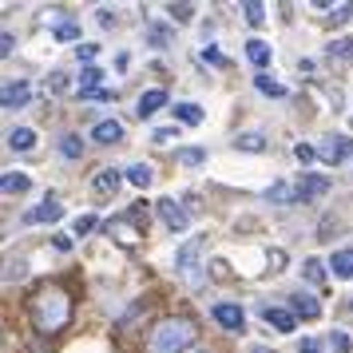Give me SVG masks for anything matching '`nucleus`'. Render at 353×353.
Wrapping results in <instances>:
<instances>
[{"label":"nucleus","instance_id":"24","mask_svg":"<svg viewBox=\"0 0 353 353\" xmlns=\"http://www.w3.org/2000/svg\"><path fill=\"white\" fill-rule=\"evenodd\" d=\"M234 147H239V151H250V155H258V151H266V139H262L258 131H246V135H234Z\"/></svg>","mask_w":353,"mask_h":353},{"label":"nucleus","instance_id":"35","mask_svg":"<svg viewBox=\"0 0 353 353\" xmlns=\"http://www.w3.org/2000/svg\"><path fill=\"white\" fill-rule=\"evenodd\" d=\"M294 159H298V163H314V159H318V147H310V143H294Z\"/></svg>","mask_w":353,"mask_h":353},{"label":"nucleus","instance_id":"27","mask_svg":"<svg viewBox=\"0 0 353 353\" xmlns=\"http://www.w3.org/2000/svg\"><path fill=\"white\" fill-rule=\"evenodd\" d=\"M266 199H270V203H294V187H290V183H270V187H266Z\"/></svg>","mask_w":353,"mask_h":353},{"label":"nucleus","instance_id":"49","mask_svg":"<svg viewBox=\"0 0 353 353\" xmlns=\"http://www.w3.org/2000/svg\"><path fill=\"white\" fill-rule=\"evenodd\" d=\"M350 123H353V119H350Z\"/></svg>","mask_w":353,"mask_h":353},{"label":"nucleus","instance_id":"5","mask_svg":"<svg viewBox=\"0 0 353 353\" xmlns=\"http://www.w3.org/2000/svg\"><path fill=\"white\" fill-rule=\"evenodd\" d=\"M155 210H159L163 226H167L171 234H183V230H191V214L179 207L175 199H159V203H155Z\"/></svg>","mask_w":353,"mask_h":353},{"label":"nucleus","instance_id":"22","mask_svg":"<svg viewBox=\"0 0 353 353\" xmlns=\"http://www.w3.org/2000/svg\"><path fill=\"white\" fill-rule=\"evenodd\" d=\"M254 88L262 92V96H270V99H282V96H286V88H282L278 80H270L266 72H258V76H254Z\"/></svg>","mask_w":353,"mask_h":353},{"label":"nucleus","instance_id":"14","mask_svg":"<svg viewBox=\"0 0 353 353\" xmlns=\"http://www.w3.org/2000/svg\"><path fill=\"white\" fill-rule=\"evenodd\" d=\"M123 179H128L123 171H115V167H103V171L96 175V183H92V187H96L99 194H115V191H119V183H123Z\"/></svg>","mask_w":353,"mask_h":353},{"label":"nucleus","instance_id":"21","mask_svg":"<svg viewBox=\"0 0 353 353\" xmlns=\"http://www.w3.org/2000/svg\"><path fill=\"white\" fill-rule=\"evenodd\" d=\"M330 270H334L337 278H353V250H337V254L330 258Z\"/></svg>","mask_w":353,"mask_h":353},{"label":"nucleus","instance_id":"9","mask_svg":"<svg viewBox=\"0 0 353 353\" xmlns=\"http://www.w3.org/2000/svg\"><path fill=\"white\" fill-rule=\"evenodd\" d=\"M214 321H219L223 330H230V334H239L246 314H242V305H234V302H219L214 305Z\"/></svg>","mask_w":353,"mask_h":353},{"label":"nucleus","instance_id":"38","mask_svg":"<svg viewBox=\"0 0 353 353\" xmlns=\"http://www.w3.org/2000/svg\"><path fill=\"white\" fill-rule=\"evenodd\" d=\"M48 80H52V92H56V96H64L68 88H72V83H68V76H64V72H52Z\"/></svg>","mask_w":353,"mask_h":353},{"label":"nucleus","instance_id":"42","mask_svg":"<svg viewBox=\"0 0 353 353\" xmlns=\"http://www.w3.org/2000/svg\"><path fill=\"white\" fill-rule=\"evenodd\" d=\"M24 278V262H8V274H4V282H20Z\"/></svg>","mask_w":353,"mask_h":353},{"label":"nucleus","instance_id":"3","mask_svg":"<svg viewBox=\"0 0 353 353\" xmlns=\"http://www.w3.org/2000/svg\"><path fill=\"white\" fill-rule=\"evenodd\" d=\"M203 250H207V239H187L175 250V270L187 286H203Z\"/></svg>","mask_w":353,"mask_h":353},{"label":"nucleus","instance_id":"18","mask_svg":"<svg viewBox=\"0 0 353 353\" xmlns=\"http://www.w3.org/2000/svg\"><path fill=\"white\" fill-rule=\"evenodd\" d=\"M28 183H32V179L24 175V171H4L0 191H4V194H24V191H28Z\"/></svg>","mask_w":353,"mask_h":353},{"label":"nucleus","instance_id":"7","mask_svg":"<svg viewBox=\"0 0 353 353\" xmlns=\"http://www.w3.org/2000/svg\"><path fill=\"white\" fill-rule=\"evenodd\" d=\"M64 214V207L56 203V199H44V203H36L32 210H24V226H40V223H56Z\"/></svg>","mask_w":353,"mask_h":353},{"label":"nucleus","instance_id":"39","mask_svg":"<svg viewBox=\"0 0 353 353\" xmlns=\"http://www.w3.org/2000/svg\"><path fill=\"white\" fill-rule=\"evenodd\" d=\"M76 56H80L83 64H92V60L99 56V44H80V48H76Z\"/></svg>","mask_w":353,"mask_h":353},{"label":"nucleus","instance_id":"13","mask_svg":"<svg viewBox=\"0 0 353 353\" xmlns=\"http://www.w3.org/2000/svg\"><path fill=\"white\" fill-rule=\"evenodd\" d=\"M92 139L96 143H119L123 139V123L119 119H99L96 128H92Z\"/></svg>","mask_w":353,"mask_h":353},{"label":"nucleus","instance_id":"17","mask_svg":"<svg viewBox=\"0 0 353 353\" xmlns=\"http://www.w3.org/2000/svg\"><path fill=\"white\" fill-rule=\"evenodd\" d=\"M123 175H128V183H131V187H139V191H143V187H151V179H155V171H151V163H131V167L123 171Z\"/></svg>","mask_w":353,"mask_h":353},{"label":"nucleus","instance_id":"45","mask_svg":"<svg viewBox=\"0 0 353 353\" xmlns=\"http://www.w3.org/2000/svg\"><path fill=\"white\" fill-rule=\"evenodd\" d=\"M302 353H321V345L314 341V337H302Z\"/></svg>","mask_w":353,"mask_h":353},{"label":"nucleus","instance_id":"6","mask_svg":"<svg viewBox=\"0 0 353 353\" xmlns=\"http://www.w3.org/2000/svg\"><path fill=\"white\" fill-rule=\"evenodd\" d=\"M28 99H32V83L28 80H8L4 92H0V108H4V112H17V108H24Z\"/></svg>","mask_w":353,"mask_h":353},{"label":"nucleus","instance_id":"23","mask_svg":"<svg viewBox=\"0 0 353 353\" xmlns=\"http://www.w3.org/2000/svg\"><path fill=\"white\" fill-rule=\"evenodd\" d=\"M99 88H103V72H99V68H83L80 72V96L99 92Z\"/></svg>","mask_w":353,"mask_h":353},{"label":"nucleus","instance_id":"33","mask_svg":"<svg viewBox=\"0 0 353 353\" xmlns=\"http://www.w3.org/2000/svg\"><path fill=\"white\" fill-rule=\"evenodd\" d=\"M167 12H171V20H175V24H187V20H191V4H167Z\"/></svg>","mask_w":353,"mask_h":353},{"label":"nucleus","instance_id":"37","mask_svg":"<svg viewBox=\"0 0 353 353\" xmlns=\"http://www.w3.org/2000/svg\"><path fill=\"white\" fill-rule=\"evenodd\" d=\"M330 345H334V353H350V337H345V330H334V334H330Z\"/></svg>","mask_w":353,"mask_h":353},{"label":"nucleus","instance_id":"30","mask_svg":"<svg viewBox=\"0 0 353 353\" xmlns=\"http://www.w3.org/2000/svg\"><path fill=\"white\" fill-rule=\"evenodd\" d=\"M203 159H207L203 147H183V151H179V163H187V167H199Z\"/></svg>","mask_w":353,"mask_h":353},{"label":"nucleus","instance_id":"28","mask_svg":"<svg viewBox=\"0 0 353 353\" xmlns=\"http://www.w3.org/2000/svg\"><path fill=\"white\" fill-rule=\"evenodd\" d=\"M330 56H337V60H353V40H350V36L330 40Z\"/></svg>","mask_w":353,"mask_h":353},{"label":"nucleus","instance_id":"11","mask_svg":"<svg viewBox=\"0 0 353 353\" xmlns=\"http://www.w3.org/2000/svg\"><path fill=\"white\" fill-rule=\"evenodd\" d=\"M159 108H167V92H163V88H151V92H143V96H139V103H135V112H139V119H147V115H155Z\"/></svg>","mask_w":353,"mask_h":353},{"label":"nucleus","instance_id":"41","mask_svg":"<svg viewBox=\"0 0 353 353\" xmlns=\"http://www.w3.org/2000/svg\"><path fill=\"white\" fill-rule=\"evenodd\" d=\"M330 12H334V20H337V24H345V20L353 17V4H334Z\"/></svg>","mask_w":353,"mask_h":353},{"label":"nucleus","instance_id":"19","mask_svg":"<svg viewBox=\"0 0 353 353\" xmlns=\"http://www.w3.org/2000/svg\"><path fill=\"white\" fill-rule=\"evenodd\" d=\"M8 147H12V151H32L36 147V131L32 128H12L8 131Z\"/></svg>","mask_w":353,"mask_h":353},{"label":"nucleus","instance_id":"2","mask_svg":"<svg viewBox=\"0 0 353 353\" xmlns=\"http://www.w3.org/2000/svg\"><path fill=\"white\" fill-rule=\"evenodd\" d=\"M68 314H72V302H68L64 290L44 286V290L32 298V321H36V330H40V334L60 330V325L68 321Z\"/></svg>","mask_w":353,"mask_h":353},{"label":"nucleus","instance_id":"40","mask_svg":"<svg viewBox=\"0 0 353 353\" xmlns=\"http://www.w3.org/2000/svg\"><path fill=\"white\" fill-rule=\"evenodd\" d=\"M199 60H203V64H214V68H223V64H226V60H223V56H219L214 48H203V52H199Z\"/></svg>","mask_w":353,"mask_h":353},{"label":"nucleus","instance_id":"12","mask_svg":"<svg viewBox=\"0 0 353 353\" xmlns=\"http://www.w3.org/2000/svg\"><path fill=\"white\" fill-rule=\"evenodd\" d=\"M108 234H115L123 246H135V242L143 239V234H139V226L131 223V219H112V223H108Z\"/></svg>","mask_w":353,"mask_h":353},{"label":"nucleus","instance_id":"32","mask_svg":"<svg viewBox=\"0 0 353 353\" xmlns=\"http://www.w3.org/2000/svg\"><path fill=\"white\" fill-rule=\"evenodd\" d=\"M56 40H80V24H76V20H64V24H60V28H56Z\"/></svg>","mask_w":353,"mask_h":353},{"label":"nucleus","instance_id":"1","mask_svg":"<svg viewBox=\"0 0 353 353\" xmlns=\"http://www.w3.org/2000/svg\"><path fill=\"white\" fill-rule=\"evenodd\" d=\"M191 345H194V325L187 318H163L147 337V353H187Z\"/></svg>","mask_w":353,"mask_h":353},{"label":"nucleus","instance_id":"20","mask_svg":"<svg viewBox=\"0 0 353 353\" xmlns=\"http://www.w3.org/2000/svg\"><path fill=\"white\" fill-rule=\"evenodd\" d=\"M175 119L187 123V128H199L203 123V108L199 103H175Z\"/></svg>","mask_w":353,"mask_h":353},{"label":"nucleus","instance_id":"4","mask_svg":"<svg viewBox=\"0 0 353 353\" xmlns=\"http://www.w3.org/2000/svg\"><path fill=\"white\" fill-rule=\"evenodd\" d=\"M353 155V139L350 135H325L318 143V159L330 163V167H337V163H345Z\"/></svg>","mask_w":353,"mask_h":353},{"label":"nucleus","instance_id":"25","mask_svg":"<svg viewBox=\"0 0 353 353\" xmlns=\"http://www.w3.org/2000/svg\"><path fill=\"white\" fill-rule=\"evenodd\" d=\"M242 17H246V24L262 28V24H266V4H258V0H246V4H242Z\"/></svg>","mask_w":353,"mask_h":353},{"label":"nucleus","instance_id":"16","mask_svg":"<svg viewBox=\"0 0 353 353\" xmlns=\"http://www.w3.org/2000/svg\"><path fill=\"white\" fill-rule=\"evenodd\" d=\"M246 60L254 68H266L274 60V48L266 44V40H246Z\"/></svg>","mask_w":353,"mask_h":353},{"label":"nucleus","instance_id":"36","mask_svg":"<svg viewBox=\"0 0 353 353\" xmlns=\"http://www.w3.org/2000/svg\"><path fill=\"white\" fill-rule=\"evenodd\" d=\"M151 143H159V147H167V143H179V131H175V128H159L155 135H151Z\"/></svg>","mask_w":353,"mask_h":353},{"label":"nucleus","instance_id":"8","mask_svg":"<svg viewBox=\"0 0 353 353\" xmlns=\"http://www.w3.org/2000/svg\"><path fill=\"white\" fill-rule=\"evenodd\" d=\"M262 321L274 325L278 334H294V325H298L294 310H282V305H262Z\"/></svg>","mask_w":353,"mask_h":353},{"label":"nucleus","instance_id":"15","mask_svg":"<svg viewBox=\"0 0 353 353\" xmlns=\"http://www.w3.org/2000/svg\"><path fill=\"white\" fill-rule=\"evenodd\" d=\"M290 302H294V318H302V321H314V318H321V305L314 302L310 294H294Z\"/></svg>","mask_w":353,"mask_h":353},{"label":"nucleus","instance_id":"34","mask_svg":"<svg viewBox=\"0 0 353 353\" xmlns=\"http://www.w3.org/2000/svg\"><path fill=\"white\" fill-rule=\"evenodd\" d=\"M92 230H96V219H92V214H80V219L72 223V234H76V239H80V234H92Z\"/></svg>","mask_w":353,"mask_h":353},{"label":"nucleus","instance_id":"43","mask_svg":"<svg viewBox=\"0 0 353 353\" xmlns=\"http://www.w3.org/2000/svg\"><path fill=\"white\" fill-rule=\"evenodd\" d=\"M12 48H17V40H12V32L0 36V56H12Z\"/></svg>","mask_w":353,"mask_h":353},{"label":"nucleus","instance_id":"47","mask_svg":"<svg viewBox=\"0 0 353 353\" xmlns=\"http://www.w3.org/2000/svg\"><path fill=\"white\" fill-rule=\"evenodd\" d=\"M187 353H210V350H187Z\"/></svg>","mask_w":353,"mask_h":353},{"label":"nucleus","instance_id":"29","mask_svg":"<svg viewBox=\"0 0 353 353\" xmlns=\"http://www.w3.org/2000/svg\"><path fill=\"white\" fill-rule=\"evenodd\" d=\"M167 40H171V28H167V24H151V28H147V44H155V48H163Z\"/></svg>","mask_w":353,"mask_h":353},{"label":"nucleus","instance_id":"10","mask_svg":"<svg viewBox=\"0 0 353 353\" xmlns=\"http://www.w3.org/2000/svg\"><path fill=\"white\" fill-rule=\"evenodd\" d=\"M330 191V183H325V179L321 175H302L298 179V183H294V199H321V194Z\"/></svg>","mask_w":353,"mask_h":353},{"label":"nucleus","instance_id":"48","mask_svg":"<svg viewBox=\"0 0 353 353\" xmlns=\"http://www.w3.org/2000/svg\"><path fill=\"white\" fill-rule=\"evenodd\" d=\"M250 353H270V350H250Z\"/></svg>","mask_w":353,"mask_h":353},{"label":"nucleus","instance_id":"26","mask_svg":"<svg viewBox=\"0 0 353 353\" xmlns=\"http://www.w3.org/2000/svg\"><path fill=\"white\" fill-rule=\"evenodd\" d=\"M60 155H64V159H80L83 155L80 135H60Z\"/></svg>","mask_w":353,"mask_h":353},{"label":"nucleus","instance_id":"31","mask_svg":"<svg viewBox=\"0 0 353 353\" xmlns=\"http://www.w3.org/2000/svg\"><path fill=\"white\" fill-rule=\"evenodd\" d=\"M305 278H310L314 286H321V282H325V266H321L318 258H305Z\"/></svg>","mask_w":353,"mask_h":353},{"label":"nucleus","instance_id":"46","mask_svg":"<svg viewBox=\"0 0 353 353\" xmlns=\"http://www.w3.org/2000/svg\"><path fill=\"white\" fill-rule=\"evenodd\" d=\"M56 250H72V239L68 234H56Z\"/></svg>","mask_w":353,"mask_h":353},{"label":"nucleus","instance_id":"44","mask_svg":"<svg viewBox=\"0 0 353 353\" xmlns=\"http://www.w3.org/2000/svg\"><path fill=\"white\" fill-rule=\"evenodd\" d=\"M96 17H99V24H103V28H112V24H115V12H112V8H99Z\"/></svg>","mask_w":353,"mask_h":353}]
</instances>
